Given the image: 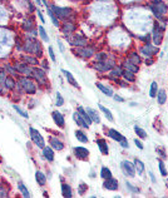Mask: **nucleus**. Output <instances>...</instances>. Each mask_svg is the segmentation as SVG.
Wrapping results in <instances>:
<instances>
[{
	"label": "nucleus",
	"instance_id": "1",
	"mask_svg": "<svg viewBox=\"0 0 168 198\" xmlns=\"http://www.w3.org/2000/svg\"><path fill=\"white\" fill-rule=\"evenodd\" d=\"M24 50L34 56H40L42 55V47L40 43L35 39V38H28L25 39V44H24Z\"/></svg>",
	"mask_w": 168,
	"mask_h": 198
},
{
	"label": "nucleus",
	"instance_id": "2",
	"mask_svg": "<svg viewBox=\"0 0 168 198\" xmlns=\"http://www.w3.org/2000/svg\"><path fill=\"white\" fill-rule=\"evenodd\" d=\"M19 88L28 94H35V92H37V85L29 78H20L19 79Z\"/></svg>",
	"mask_w": 168,
	"mask_h": 198
},
{
	"label": "nucleus",
	"instance_id": "20",
	"mask_svg": "<svg viewBox=\"0 0 168 198\" xmlns=\"http://www.w3.org/2000/svg\"><path fill=\"white\" fill-rule=\"evenodd\" d=\"M97 143H98L99 151L102 152V154L107 155V154L109 153V148H108V144H107V142H106L104 139H98V141H97Z\"/></svg>",
	"mask_w": 168,
	"mask_h": 198
},
{
	"label": "nucleus",
	"instance_id": "25",
	"mask_svg": "<svg viewBox=\"0 0 168 198\" xmlns=\"http://www.w3.org/2000/svg\"><path fill=\"white\" fill-rule=\"evenodd\" d=\"M61 73H63V74H64V75L66 77V80H68V82H69V83H70L72 85H74L75 88H79V84L77 83V80L74 79V77L72 75V73H69L68 70H64V69L61 70Z\"/></svg>",
	"mask_w": 168,
	"mask_h": 198
},
{
	"label": "nucleus",
	"instance_id": "3",
	"mask_svg": "<svg viewBox=\"0 0 168 198\" xmlns=\"http://www.w3.org/2000/svg\"><path fill=\"white\" fill-rule=\"evenodd\" d=\"M116 67V61L113 59H106L104 61H95L93 64V68L99 72H108Z\"/></svg>",
	"mask_w": 168,
	"mask_h": 198
},
{
	"label": "nucleus",
	"instance_id": "54",
	"mask_svg": "<svg viewBox=\"0 0 168 198\" xmlns=\"http://www.w3.org/2000/svg\"><path fill=\"white\" fill-rule=\"evenodd\" d=\"M134 143H136V146H137L139 149H143V148H144V146L142 144V142H141L139 139H134Z\"/></svg>",
	"mask_w": 168,
	"mask_h": 198
},
{
	"label": "nucleus",
	"instance_id": "47",
	"mask_svg": "<svg viewBox=\"0 0 168 198\" xmlns=\"http://www.w3.org/2000/svg\"><path fill=\"white\" fill-rule=\"evenodd\" d=\"M13 108H14V110H16V112H18L21 117H24V118H28V117H29V115H28V113H26V112H24L23 109H20L18 106H13Z\"/></svg>",
	"mask_w": 168,
	"mask_h": 198
},
{
	"label": "nucleus",
	"instance_id": "39",
	"mask_svg": "<svg viewBox=\"0 0 168 198\" xmlns=\"http://www.w3.org/2000/svg\"><path fill=\"white\" fill-rule=\"evenodd\" d=\"M157 97H158V103H159V104H164V103H166V98H167V95H166V92H164V89H161V90H158V93H157Z\"/></svg>",
	"mask_w": 168,
	"mask_h": 198
},
{
	"label": "nucleus",
	"instance_id": "38",
	"mask_svg": "<svg viewBox=\"0 0 168 198\" xmlns=\"http://www.w3.org/2000/svg\"><path fill=\"white\" fill-rule=\"evenodd\" d=\"M15 80H14V78H11V77H8L7 78V80H5V88L7 89H9V90H13L14 88H15Z\"/></svg>",
	"mask_w": 168,
	"mask_h": 198
},
{
	"label": "nucleus",
	"instance_id": "45",
	"mask_svg": "<svg viewBox=\"0 0 168 198\" xmlns=\"http://www.w3.org/2000/svg\"><path fill=\"white\" fill-rule=\"evenodd\" d=\"M134 132H136V133H137L141 138H146V137H147V133H146V132H144L141 127H138V125H134Z\"/></svg>",
	"mask_w": 168,
	"mask_h": 198
},
{
	"label": "nucleus",
	"instance_id": "21",
	"mask_svg": "<svg viewBox=\"0 0 168 198\" xmlns=\"http://www.w3.org/2000/svg\"><path fill=\"white\" fill-rule=\"evenodd\" d=\"M108 134H109V137H111L112 139H114V141H117V142H119V143L125 139V138L119 133V132H117V130H114V129H109Z\"/></svg>",
	"mask_w": 168,
	"mask_h": 198
},
{
	"label": "nucleus",
	"instance_id": "48",
	"mask_svg": "<svg viewBox=\"0 0 168 198\" xmlns=\"http://www.w3.org/2000/svg\"><path fill=\"white\" fill-rule=\"evenodd\" d=\"M55 104H57L58 107H61V106L64 104V99H63V97H61L59 93H57V102H55Z\"/></svg>",
	"mask_w": 168,
	"mask_h": 198
},
{
	"label": "nucleus",
	"instance_id": "43",
	"mask_svg": "<svg viewBox=\"0 0 168 198\" xmlns=\"http://www.w3.org/2000/svg\"><path fill=\"white\" fill-rule=\"evenodd\" d=\"M122 75L128 80V82H134V73L132 72H128V70H123Z\"/></svg>",
	"mask_w": 168,
	"mask_h": 198
},
{
	"label": "nucleus",
	"instance_id": "44",
	"mask_svg": "<svg viewBox=\"0 0 168 198\" xmlns=\"http://www.w3.org/2000/svg\"><path fill=\"white\" fill-rule=\"evenodd\" d=\"M38 31H39V34H40V37H42V39H43L44 42H49V37H48L47 31L44 30L43 26H39V28H38Z\"/></svg>",
	"mask_w": 168,
	"mask_h": 198
},
{
	"label": "nucleus",
	"instance_id": "40",
	"mask_svg": "<svg viewBox=\"0 0 168 198\" xmlns=\"http://www.w3.org/2000/svg\"><path fill=\"white\" fill-rule=\"evenodd\" d=\"M157 93H158V84H157V82H152V84H151V90H149V97H151V98H154V97L157 95Z\"/></svg>",
	"mask_w": 168,
	"mask_h": 198
},
{
	"label": "nucleus",
	"instance_id": "16",
	"mask_svg": "<svg viewBox=\"0 0 168 198\" xmlns=\"http://www.w3.org/2000/svg\"><path fill=\"white\" fill-rule=\"evenodd\" d=\"M49 142H50V147L54 149V151H61L64 148V143L61 141H59L58 138L55 137H50L49 138Z\"/></svg>",
	"mask_w": 168,
	"mask_h": 198
},
{
	"label": "nucleus",
	"instance_id": "51",
	"mask_svg": "<svg viewBox=\"0 0 168 198\" xmlns=\"http://www.w3.org/2000/svg\"><path fill=\"white\" fill-rule=\"evenodd\" d=\"M107 59V54L106 53H99L97 54V61H104Z\"/></svg>",
	"mask_w": 168,
	"mask_h": 198
},
{
	"label": "nucleus",
	"instance_id": "30",
	"mask_svg": "<svg viewBox=\"0 0 168 198\" xmlns=\"http://www.w3.org/2000/svg\"><path fill=\"white\" fill-rule=\"evenodd\" d=\"M18 188H19V191H20V193H21L23 197H25V198L30 197V193H29L28 188L25 187V184H24L23 182H19V183H18Z\"/></svg>",
	"mask_w": 168,
	"mask_h": 198
},
{
	"label": "nucleus",
	"instance_id": "15",
	"mask_svg": "<svg viewBox=\"0 0 168 198\" xmlns=\"http://www.w3.org/2000/svg\"><path fill=\"white\" fill-rule=\"evenodd\" d=\"M70 43H72V45H74V47H85L87 45V40H85V38L84 37H82V35H74L73 37V39L70 40Z\"/></svg>",
	"mask_w": 168,
	"mask_h": 198
},
{
	"label": "nucleus",
	"instance_id": "31",
	"mask_svg": "<svg viewBox=\"0 0 168 198\" xmlns=\"http://www.w3.org/2000/svg\"><path fill=\"white\" fill-rule=\"evenodd\" d=\"M23 29H24V30H26V31H31V30H34V21H33L31 19H26V20H24Z\"/></svg>",
	"mask_w": 168,
	"mask_h": 198
},
{
	"label": "nucleus",
	"instance_id": "29",
	"mask_svg": "<svg viewBox=\"0 0 168 198\" xmlns=\"http://www.w3.org/2000/svg\"><path fill=\"white\" fill-rule=\"evenodd\" d=\"M78 113H79V114H80V115H82V117L84 118V120H85V122H87V123H88L89 125L92 124V119H90L89 114L87 113V110H85V109H84L83 107H78Z\"/></svg>",
	"mask_w": 168,
	"mask_h": 198
},
{
	"label": "nucleus",
	"instance_id": "42",
	"mask_svg": "<svg viewBox=\"0 0 168 198\" xmlns=\"http://www.w3.org/2000/svg\"><path fill=\"white\" fill-rule=\"evenodd\" d=\"M122 73H123V70H122V68H113V69H111V78H118V77H120L122 75Z\"/></svg>",
	"mask_w": 168,
	"mask_h": 198
},
{
	"label": "nucleus",
	"instance_id": "50",
	"mask_svg": "<svg viewBox=\"0 0 168 198\" xmlns=\"http://www.w3.org/2000/svg\"><path fill=\"white\" fill-rule=\"evenodd\" d=\"M159 171H161V174L162 176H167V169H166V167H164V163L163 162H159Z\"/></svg>",
	"mask_w": 168,
	"mask_h": 198
},
{
	"label": "nucleus",
	"instance_id": "61",
	"mask_svg": "<svg viewBox=\"0 0 168 198\" xmlns=\"http://www.w3.org/2000/svg\"><path fill=\"white\" fill-rule=\"evenodd\" d=\"M152 63H153V61H152V59H147V64H148V65H151Z\"/></svg>",
	"mask_w": 168,
	"mask_h": 198
},
{
	"label": "nucleus",
	"instance_id": "14",
	"mask_svg": "<svg viewBox=\"0 0 168 198\" xmlns=\"http://www.w3.org/2000/svg\"><path fill=\"white\" fill-rule=\"evenodd\" d=\"M103 187L108 191H116L118 188V181L114 178H109V179H104Z\"/></svg>",
	"mask_w": 168,
	"mask_h": 198
},
{
	"label": "nucleus",
	"instance_id": "59",
	"mask_svg": "<svg viewBox=\"0 0 168 198\" xmlns=\"http://www.w3.org/2000/svg\"><path fill=\"white\" fill-rule=\"evenodd\" d=\"M58 44H59L60 50H61V52H64V48H63V44H61V42H60V40H58Z\"/></svg>",
	"mask_w": 168,
	"mask_h": 198
},
{
	"label": "nucleus",
	"instance_id": "9",
	"mask_svg": "<svg viewBox=\"0 0 168 198\" xmlns=\"http://www.w3.org/2000/svg\"><path fill=\"white\" fill-rule=\"evenodd\" d=\"M120 167H122L123 172L129 177H134V174H136V167H134L133 163H130L128 160H123L120 163Z\"/></svg>",
	"mask_w": 168,
	"mask_h": 198
},
{
	"label": "nucleus",
	"instance_id": "19",
	"mask_svg": "<svg viewBox=\"0 0 168 198\" xmlns=\"http://www.w3.org/2000/svg\"><path fill=\"white\" fill-rule=\"evenodd\" d=\"M73 118H74L75 123H77L79 127H83V128H85V129H87V128H89V124H88V123L84 120V118H83V117H82V115H80L78 112H77V113H74Z\"/></svg>",
	"mask_w": 168,
	"mask_h": 198
},
{
	"label": "nucleus",
	"instance_id": "35",
	"mask_svg": "<svg viewBox=\"0 0 168 198\" xmlns=\"http://www.w3.org/2000/svg\"><path fill=\"white\" fill-rule=\"evenodd\" d=\"M75 137H77V139H78L79 142H83V143L89 142V141H88V137L84 134L83 130H77V132H75Z\"/></svg>",
	"mask_w": 168,
	"mask_h": 198
},
{
	"label": "nucleus",
	"instance_id": "26",
	"mask_svg": "<svg viewBox=\"0 0 168 198\" xmlns=\"http://www.w3.org/2000/svg\"><path fill=\"white\" fill-rule=\"evenodd\" d=\"M74 29H75V26L73 23H64V25L61 26V31L64 34H70V33L74 31Z\"/></svg>",
	"mask_w": 168,
	"mask_h": 198
},
{
	"label": "nucleus",
	"instance_id": "32",
	"mask_svg": "<svg viewBox=\"0 0 168 198\" xmlns=\"http://www.w3.org/2000/svg\"><path fill=\"white\" fill-rule=\"evenodd\" d=\"M128 61H130L132 64L138 65V64L141 63V58H139V55H138L137 53H130V54H129V58H128Z\"/></svg>",
	"mask_w": 168,
	"mask_h": 198
},
{
	"label": "nucleus",
	"instance_id": "6",
	"mask_svg": "<svg viewBox=\"0 0 168 198\" xmlns=\"http://www.w3.org/2000/svg\"><path fill=\"white\" fill-rule=\"evenodd\" d=\"M152 35H153V43L156 45H159L162 43V38H163V26H159L158 23H154Z\"/></svg>",
	"mask_w": 168,
	"mask_h": 198
},
{
	"label": "nucleus",
	"instance_id": "53",
	"mask_svg": "<svg viewBox=\"0 0 168 198\" xmlns=\"http://www.w3.org/2000/svg\"><path fill=\"white\" fill-rule=\"evenodd\" d=\"M48 52H49V55H50L52 60H53V61H55V54H54V52H53V48H52V47H49V48H48Z\"/></svg>",
	"mask_w": 168,
	"mask_h": 198
},
{
	"label": "nucleus",
	"instance_id": "10",
	"mask_svg": "<svg viewBox=\"0 0 168 198\" xmlns=\"http://www.w3.org/2000/svg\"><path fill=\"white\" fill-rule=\"evenodd\" d=\"M31 75L34 77V79H35V80H38L40 84H47V75H45V73H44V70H43V69H40V68H35V69H33Z\"/></svg>",
	"mask_w": 168,
	"mask_h": 198
},
{
	"label": "nucleus",
	"instance_id": "8",
	"mask_svg": "<svg viewBox=\"0 0 168 198\" xmlns=\"http://www.w3.org/2000/svg\"><path fill=\"white\" fill-rule=\"evenodd\" d=\"M94 48L92 47H78L75 49V53L77 55H79L80 58H84V59H88V58H92L93 54H94Z\"/></svg>",
	"mask_w": 168,
	"mask_h": 198
},
{
	"label": "nucleus",
	"instance_id": "5",
	"mask_svg": "<svg viewBox=\"0 0 168 198\" xmlns=\"http://www.w3.org/2000/svg\"><path fill=\"white\" fill-rule=\"evenodd\" d=\"M29 133H30V138H31V141L34 142L39 148H44L45 147V141H44V138L42 137V134L39 133V132L35 129V128H33V127H30L29 128Z\"/></svg>",
	"mask_w": 168,
	"mask_h": 198
},
{
	"label": "nucleus",
	"instance_id": "41",
	"mask_svg": "<svg viewBox=\"0 0 168 198\" xmlns=\"http://www.w3.org/2000/svg\"><path fill=\"white\" fill-rule=\"evenodd\" d=\"M5 80H7V73L4 68H0V88L5 87Z\"/></svg>",
	"mask_w": 168,
	"mask_h": 198
},
{
	"label": "nucleus",
	"instance_id": "49",
	"mask_svg": "<svg viewBox=\"0 0 168 198\" xmlns=\"http://www.w3.org/2000/svg\"><path fill=\"white\" fill-rule=\"evenodd\" d=\"M87 189H88V186H87V184H84V183H80V184H79L78 191H79V194H80V196H83Z\"/></svg>",
	"mask_w": 168,
	"mask_h": 198
},
{
	"label": "nucleus",
	"instance_id": "36",
	"mask_svg": "<svg viewBox=\"0 0 168 198\" xmlns=\"http://www.w3.org/2000/svg\"><path fill=\"white\" fill-rule=\"evenodd\" d=\"M97 87L100 89V92H102L103 94H106V95H108V97H113V92H112L108 87H104L103 84H100V83H98Z\"/></svg>",
	"mask_w": 168,
	"mask_h": 198
},
{
	"label": "nucleus",
	"instance_id": "34",
	"mask_svg": "<svg viewBox=\"0 0 168 198\" xmlns=\"http://www.w3.org/2000/svg\"><path fill=\"white\" fill-rule=\"evenodd\" d=\"M134 167H136V171H137L139 174H142V173L144 172V164H143V162L139 160V159L134 160Z\"/></svg>",
	"mask_w": 168,
	"mask_h": 198
},
{
	"label": "nucleus",
	"instance_id": "60",
	"mask_svg": "<svg viewBox=\"0 0 168 198\" xmlns=\"http://www.w3.org/2000/svg\"><path fill=\"white\" fill-rule=\"evenodd\" d=\"M149 176H151V178H152V182H156V177L153 176V173H149Z\"/></svg>",
	"mask_w": 168,
	"mask_h": 198
},
{
	"label": "nucleus",
	"instance_id": "63",
	"mask_svg": "<svg viewBox=\"0 0 168 198\" xmlns=\"http://www.w3.org/2000/svg\"><path fill=\"white\" fill-rule=\"evenodd\" d=\"M152 2H157V0H152Z\"/></svg>",
	"mask_w": 168,
	"mask_h": 198
},
{
	"label": "nucleus",
	"instance_id": "13",
	"mask_svg": "<svg viewBox=\"0 0 168 198\" xmlns=\"http://www.w3.org/2000/svg\"><path fill=\"white\" fill-rule=\"evenodd\" d=\"M52 117H53V119H54V122H55V124L59 127V128H64L65 127V122H64V117L58 112V110H54L53 113H52Z\"/></svg>",
	"mask_w": 168,
	"mask_h": 198
},
{
	"label": "nucleus",
	"instance_id": "22",
	"mask_svg": "<svg viewBox=\"0 0 168 198\" xmlns=\"http://www.w3.org/2000/svg\"><path fill=\"white\" fill-rule=\"evenodd\" d=\"M123 68H124V70L132 72V73H134V74H136V73L138 72V65L132 64V63H130V61H128V60L123 63Z\"/></svg>",
	"mask_w": 168,
	"mask_h": 198
},
{
	"label": "nucleus",
	"instance_id": "23",
	"mask_svg": "<svg viewBox=\"0 0 168 198\" xmlns=\"http://www.w3.org/2000/svg\"><path fill=\"white\" fill-rule=\"evenodd\" d=\"M35 179H37L39 186H45V183H47V177H45V174L42 171H37L35 172Z\"/></svg>",
	"mask_w": 168,
	"mask_h": 198
},
{
	"label": "nucleus",
	"instance_id": "24",
	"mask_svg": "<svg viewBox=\"0 0 168 198\" xmlns=\"http://www.w3.org/2000/svg\"><path fill=\"white\" fill-rule=\"evenodd\" d=\"M61 194H63V197H65V198H70V197L73 196V193H72V187L68 186V184H65V183H63V184H61Z\"/></svg>",
	"mask_w": 168,
	"mask_h": 198
},
{
	"label": "nucleus",
	"instance_id": "62",
	"mask_svg": "<svg viewBox=\"0 0 168 198\" xmlns=\"http://www.w3.org/2000/svg\"><path fill=\"white\" fill-rule=\"evenodd\" d=\"M35 3H37L38 5H40V4H42V3H40V0H35Z\"/></svg>",
	"mask_w": 168,
	"mask_h": 198
},
{
	"label": "nucleus",
	"instance_id": "27",
	"mask_svg": "<svg viewBox=\"0 0 168 198\" xmlns=\"http://www.w3.org/2000/svg\"><path fill=\"white\" fill-rule=\"evenodd\" d=\"M85 110H87V113L89 114L92 122H94V123H97V124L100 123V118H99V115H98V113H97L95 110H93V109H90V108H87Z\"/></svg>",
	"mask_w": 168,
	"mask_h": 198
},
{
	"label": "nucleus",
	"instance_id": "57",
	"mask_svg": "<svg viewBox=\"0 0 168 198\" xmlns=\"http://www.w3.org/2000/svg\"><path fill=\"white\" fill-rule=\"evenodd\" d=\"M113 97H114V99H116L117 102H123V98H122V97H119V95H116V94H114Z\"/></svg>",
	"mask_w": 168,
	"mask_h": 198
},
{
	"label": "nucleus",
	"instance_id": "33",
	"mask_svg": "<svg viewBox=\"0 0 168 198\" xmlns=\"http://www.w3.org/2000/svg\"><path fill=\"white\" fill-rule=\"evenodd\" d=\"M99 109L103 112V114L107 117V119L109 120V122H113L114 119H113V115H112V113H111V110L108 109V108H106L104 106H102V104H99Z\"/></svg>",
	"mask_w": 168,
	"mask_h": 198
},
{
	"label": "nucleus",
	"instance_id": "37",
	"mask_svg": "<svg viewBox=\"0 0 168 198\" xmlns=\"http://www.w3.org/2000/svg\"><path fill=\"white\" fill-rule=\"evenodd\" d=\"M100 177H102L103 179H109L112 178V172L109 171L108 167H103L102 171H100Z\"/></svg>",
	"mask_w": 168,
	"mask_h": 198
},
{
	"label": "nucleus",
	"instance_id": "11",
	"mask_svg": "<svg viewBox=\"0 0 168 198\" xmlns=\"http://www.w3.org/2000/svg\"><path fill=\"white\" fill-rule=\"evenodd\" d=\"M14 68L16 69V72H19L21 74H25V75H31V73H33V69L29 67V64H26V63H24V64L18 63V64L14 65Z\"/></svg>",
	"mask_w": 168,
	"mask_h": 198
},
{
	"label": "nucleus",
	"instance_id": "4",
	"mask_svg": "<svg viewBox=\"0 0 168 198\" xmlns=\"http://www.w3.org/2000/svg\"><path fill=\"white\" fill-rule=\"evenodd\" d=\"M151 9H152V11H153V14L159 19V20H162V18H163V15L166 14V11H167V7H166V4L163 3V2H161V0H157V2H154L153 3V5L151 7Z\"/></svg>",
	"mask_w": 168,
	"mask_h": 198
},
{
	"label": "nucleus",
	"instance_id": "17",
	"mask_svg": "<svg viewBox=\"0 0 168 198\" xmlns=\"http://www.w3.org/2000/svg\"><path fill=\"white\" fill-rule=\"evenodd\" d=\"M43 155L48 162H53L54 160V151L52 147H44L43 148Z\"/></svg>",
	"mask_w": 168,
	"mask_h": 198
},
{
	"label": "nucleus",
	"instance_id": "58",
	"mask_svg": "<svg viewBox=\"0 0 168 198\" xmlns=\"http://www.w3.org/2000/svg\"><path fill=\"white\" fill-rule=\"evenodd\" d=\"M120 144H122V147H124V148H128V143H127V139L122 141V142H120Z\"/></svg>",
	"mask_w": 168,
	"mask_h": 198
},
{
	"label": "nucleus",
	"instance_id": "46",
	"mask_svg": "<svg viewBox=\"0 0 168 198\" xmlns=\"http://www.w3.org/2000/svg\"><path fill=\"white\" fill-rule=\"evenodd\" d=\"M48 14L50 15V18H52V20H53V24H54L55 26H59V23H58V18L55 16V14L53 13V10H52L50 8H48Z\"/></svg>",
	"mask_w": 168,
	"mask_h": 198
},
{
	"label": "nucleus",
	"instance_id": "7",
	"mask_svg": "<svg viewBox=\"0 0 168 198\" xmlns=\"http://www.w3.org/2000/svg\"><path fill=\"white\" fill-rule=\"evenodd\" d=\"M50 9L54 11V14H55V16L58 19H65V18H68L72 14V9L70 8H59V7L53 5Z\"/></svg>",
	"mask_w": 168,
	"mask_h": 198
},
{
	"label": "nucleus",
	"instance_id": "28",
	"mask_svg": "<svg viewBox=\"0 0 168 198\" xmlns=\"http://www.w3.org/2000/svg\"><path fill=\"white\" fill-rule=\"evenodd\" d=\"M23 60H24V63H26V64H29V65H37V64H38L37 58H35L34 55H31V54L24 55V56H23Z\"/></svg>",
	"mask_w": 168,
	"mask_h": 198
},
{
	"label": "nucleus",
	"instance_id": "56",
	"mask_svg": "<svg viewBox=\"0 0 168 198\" xmlns=\"http://www.w3.org/2000/svg\"><path fill=\"white\" fill-rule=\"evenodd\" d=\"M37 14H38V16H39V19L43 21V23H45V20H44V16H43V14H42V11L40 10H37Z\"/></svg>",
	"mask_w": 168,
	"mask_h": 198
},
{
	"label": "nucleus",
	"instance_id": "18",
	"mask_svg": "<svg viewBox=\"0 0 168 198\" xmlns=\"http://www.w3.org/2000/svg\"><path fill=\"white\" fill-rule=\"evenodd\" d=\"M157 50H158V49H157V48H154L153 45H151L149 43L142 48V53H143L146 56H151V55L156 54V53H157Z\"/></svg>",
	"mask_w": 168,
	"mask_h": 198
},
{
	"label": "nucleus",
	"instance_id": "12",
	"mask_svg": "<svg viewBox=\"0 0 168 198\" xmlns=\"http://www.w3.org/2000/svg\"><path fill=\"white\" fill-rule=\"evenodd\" d=\"M74 154H75V157L77 158H79V159H87L88 157H89V151L87 149V148H84V147H74Z\"/></svg>",
	"mask_w": 168,
	"mask_h": 198
},
{
	"label": "nucleus",
	"instance_id": "52",
	"mask_svg": "<svg viewBox=\"0 0 168 198\" xmlns=\"http://www.w3.org/2000/svg\"><path fill=\"white\" fill-rule=\"evenodd\" d=\"M0 197H8V191L4 188V186H0Z\"/></svg>",
	"mask_w": 168,
	"mask_h": 198
},
{
	"label": "nucleus",
	"instance_id": "55",
	"mask_svg": "<svg viewBox=\"0 0 168 198\" xmlns=\"http://www.w3.org/2000/svg\"><path fill=\"white\" fill-rule=\"evenodd\" d=\"M127 187L130 189V192H139V189H138V188H136V187H132V186H130V183H127Z\"/></svg>",
	"mask_w": 168,
	"mask_h": 198
}]
</instances>
